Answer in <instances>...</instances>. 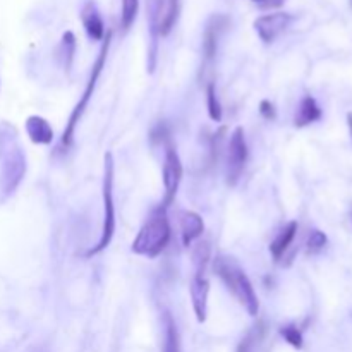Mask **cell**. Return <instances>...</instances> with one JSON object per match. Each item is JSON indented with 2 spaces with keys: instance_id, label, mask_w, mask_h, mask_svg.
Returning <instances> with one entry per match:
<instances>
[{
  "instance_id": "obj_1",
  "label": "cell",
  "mask_w": 352,
  "mask_h": 352,
  "mask_svg": "<svg viewBox=\"0 0 352 352\" xmlns=\"http://www.w3.org/2000/svg\"><path fill=\"white\" fill-rule=\"evenodd\" d=\"M0 192L9 198L26 174V157L12 126H0Z\"/></svg>"
},
{
  "instance_id": "obj_2",
  "label": "cell",
  "mask_w": 352,
  "mask_h": 352,
  "mask_svg": "<svg viewBox=\"0 0 352 352\" xmlns=\"http://www.w3.org/2000/svg\"><path fill=\"white\" fill-rule=\"evenodd\" d=\"M213 270L219 275L220 280L226 284L227 291L239 301V305L251 316H256L260 313V301H258L253 284H251L250 277L236 258L229 256V254H220L213 263Z\"/></svg>"
},
{
  "instance_id": "obj_3",
  "label": "cell",
  "mask_w": 352,
  "mask_h": 352,
  "mask_svg": "<svg viewBox=\"0 0 352 352\" xmlns=\"http://www.w3.org/2000/svg\"><path fill=\"white\" fill-rule=\"evenodd\" d=\"M168 243H170V223H168L167 208L160 205L151 212L144 226L140 229L131 250L140 256L153 260L164 253Z\"/></svg>"
},
{
  "instance_id": "obj_4",
  "label": "cell",
  "mask_w": 352,
  "mask_h": 352,
  "mask_svg": "<svg viewBox=\"0 0 352 352\" xmlns=\"http://www.w3.org/2000/svg\"><path fill=\"white\" fill-rule=\"evenodd\" d=\"M210 256H212V248L210 243L203 241L198 243L192 250V272L191 284H189V294H191L192 309H195L196 320L203 323L208 315V294H210V282L206 277V270H208Z\"/></svg>"
},
{
  "instance_id": "obj_5",
  "label": "cell",
  "mask_w": 352,
  "mask_h": 352,
  "mask_svg": "<svg viewBox=\"0 0 352 352\" xmlns=\"http://www.w3.org/2000/svg\"><path fill=\"white\" fill-rule=\"evenodd\" d=\"M110 41H112V31H107L105 38H103L102 47H100L98 57H96L95 64H93L91 74H89V79H88V85H86V88H85V91H82L79 102L76 103L74 110H72L71 117H69L67 124H65L64 133H62L60 151H67L69 148H71L72 140H74L76 127H78V124H79V120H81L82 113H85L86 107L89 105V100H91L93 93H95L96 85H98V78H100V74H102L103 65H105V62H107V55H109V50H110Z\"/></svg>"
},
{
  "instance_id": "obj_6",
  "label": "cell",
  "mask_w": 352,
  "mask_h": 352,
  "mask_svg": "<svg viewBox=\"0 0 352 352\" xmlns=\"http://www.w3.org/2000/svg\"><path fill=\"white\" fill-rule=\"evenodd\" d=\"M103 223L102 234L95 248L86 253V256H96L110 246L116 234V201H113V157L112 153L105 155V165H103Z\"/></svg>"
},
{
  "instance_id": "obj_7",
  "label": "cell",
  "mask_w": 352,
  "mask_h": 352,
  "mask_svg": "<svg viewBox=\"0 0 352 352\" xmlns=\"http://www.w3.org/2000/svg\"><path fill=\"white\" fill-rule=\"evenodd\" d=\"M179 17V0H148V28L151 36V60L150 69L153 71L155 55H157L158 38L167 36Z\"/></svg>"
},
{
  "instance_id": "obj_8",
  "label": "cell",
  "mask_w": 352,
  "mask_h": 352,
  "mask_svg": "<svg viewBox=\"0 0 352 352\" xmlns=\"http://www.w3.org/2000/svg\"><path fill=\"white\" fill-rule=\"evenodd\" d=\"M182 164L179 158L177 150H175L174 143L170 140L165 141V158H164V170H162V177H164V188L165 196L162 206L168 208L174 203L177 189L182 181Z\"/></svg>"
},
{
  "instance_id": "obj_9",
  "label": "cell",
  "mask_w": 352,
  "mask_h": 352,
  "mask_svg": "<svg viewBox=\"0 0 352 352\" xmlns=\"http://www.w3.org/2000/svg\"><path fill=\"white\" fill-rule=\"evenodd\" d=\"M248 162V143L244 138L243 127H236L230 134L229 148H227V182L236 186L243 175Z\"/></svg>"
},
{
  "instance_id": "obj_10",
  "label": "cell",
  "mask_w": 352,
  "mask_h": 352,
  "mask_svg": "<svg viewBox=\"0 0 352 352\" xmlns=\"http://www.w3.org/2000/svg\"><path fill=\"white\" fill-rule=\"evenodd\" d=\"M294 21V16L289 12H274L261 16L254 21V30L265 45H270L287 30Z\"/></svg>"
},
{
  "instance_id": "obj_11",
  "label": "cell",
  "mask_w": 352,
  "mask_h": 352,
  "mask_svg": "<svg viewBox=\"0 0 352 352\" xmlns=\"http://www.w3.org/2000/svg\"><path fill=\"white\" fill-rule=\"evenodd\" d=\"M229 21L223 16H213L206 24L205 34H203V72L212 71L213 60H215L217 48H219L220 34L227 28Z\"/></svg>"
},
{
  "instance_id": "obj_12",
  "label": "cell",
  "mask_w": 352,
  "mask_h": 352,
  "mask_svg": "<svg viewBox=\"0 0 352 352\" xmlns=\"http://www.w3.org/2000/svg\"><path fill=\"white\" fill-rule=\"evenodd\" d=\"M81 21L89 40L100 41L105 38V24L95 2H86L81 9Z\"/></svg>"
},
{
  "instance_id": "obj_13",
  "label": "cell",
  "mask_w": 352,
  "mask_h": 352,
  "mask_svg": "<svg viewBox=\"0 0 352 352\" xmlns=\"http://www.w3.org/2000/svg\"><path fill=\"white\" fill-rule=\"evenodd\" d=\"M179 223H181L182 244L186 248L191 246L205 232V223H203L201 217L195 212H189V210H184V212L179 213Z\"/></svg>"
},
{
  "instance_id": "obj_14",
  "label": "cell",
  "mask_w": 352,
  "mask_h": 352,
  "mask_svg": "<svg viewBox=\"0 0 352 352\" xmlns=\"http://www.w3.org/2000/svg\"><path fill=\"white\" fill-rule=\"evenodd\" d=\"M26 133L34 144H50L54 140V129L47 119L31 116L26 119Z\"/></svg>"
},
{
  "instance_id": "obj_15",
  "label": "cell",
  "mask_w": 352,
  "mask_h": 352,
  "mask_svg": "<svg viewBox=\"0 0 352 352\" xmlns=\"http://www.w3.org/2000/svg\"><path fill=\"white\" fill-rule=\"evenodd\" d=\"M296 234H298V222H289L280 232L277 234L274 241L270 244V253L275 258V261H280L284 258V254L287 253V250L291 248V244L294 243Z\"/></svg>"
},
{
  "instance_id": "obj_16",
  "label": "cell",
  "mask_w": 352,
  "mask_h": 352,
  "mask_svg": "<svg viewBox=\"0 0 352 352\" xmlns=\"http://www.w3.org/2000/svg\"><path fill=\"white\" fill-rule=\"evenodd\" d=\"M322 119V109L313 96H305L294 116L296 127H306Z\"/></svg>"
},
{
  "instance_id": "obj_17",
  "label": "cell",
  "mask_w": 352,
  "mask_h": 352,
  "mask_svg": "<svg viewBox=\"0 0 352 352\" xmlns=\"http://www.w3.org/2000/svg\"><path fill=\"white\" fill-rule=\"evenodd\" d=\"M162 327H164V342H162V352H182L181 336H179L177 325L168 311L162 316Z\"/></svg>"
},
{
  "instance_id": "obj_18",
  "label": "cell",
  "mask_w": 352,
  "mask_h": 352,
  "mask_svg": "<svg viewBox=\"0 0 352 352\" xmlns=\"http://www.w3.org/2000/svg\"><path fill=\"white\" fill-rule=\"evenodd\" d=\"M265 333H267L265 323L258 322L243 337L239 347H237V352H261V347H263L265 342Z\"/></svg>"
},
{
  "instance_id": "obj_19",
  "label": "cell",
  "mask_w": 352,
  "mask_h": 352,
  "mask_svg": "<svg viewBox=\"0 0 352 352\" xmlns=\"http://www.w3.org/2000/svg\"><path fill=\"white\" fill-rule=\"evenodd\" d=\"M58 52H60L62 64H64V67L69 71L72 64V58H74V52H76V38L72 31H65V33L62 34Z\"/></svg>"
},
{
  "instance_id": "obj_20",
  "label": "cell",
  "mask_w": 352,
  "mask_h": 352,
  "mask_svg": "<svg viewBox=\"0 0 352 352\" xmlns=\"http://www.w3.org/2000/svg\"><path fill=\"white\" fill-rule=\"evenodd\" d=\"M206 107H208L210 119L220 122L222 120V107H220L219 98H217V89L213 81H208V85H206Z\"/></svg>"
},
{
  "instance_id": "obj_21",
  "label": "cell",
  "mask_w": 352,
  "mask_h": 352,
  "mask_svg": "<svg viewBox=\"0 0 352 352\" xmlns=\"http://www.w3.org/2000/svg\"><path fill=\"white\" fill-rule=\"evenodd\" d=\"M138 10H140V0H122V10H120V28L124 31L129 30L136 21Z\"/></svg>"
},
{
  "instance_id": "obj_22",
  "label": "cell",
  "mask_w": 352,
  "mask_h": 352,
  "mask_svg": "<svg viewBox=\"0 0 352 352\" xmlns=\"http://www.w3.org/2000/svg\"><path fill=\"white\" fill-rule=\"evenodd\" d=\"M327 243H329V239H327L325 232H322V230H311V234L308 237V243H306V251H308V254H318L327 246Z\"/></svg>"
},
{
  "instance_id": "obj_23",
  "label": "cell",
  "mask_w": 352,
  "mask_h": 352,
  "mask_svg": "<svg viewBox=\"0 0 352 352\" xmlns=\"http://www.w3.org/2000/svg\"><path fill=\"white\" fill-rule=\"evenodd\" d=\"M280 336L284 337L285 342L291 344L294 349H301V347H302V332L296 325L282 327Z\"/></svg>"
},
{
  "instance_id": "obj_24",
  "label": "cell",
  "mask_w": 352,
  "mask_h": 352,
  "mask_svg": "<svg viewBox=\"0 0 352 352\" xmlns=\"http://www.w3.org/2000/svg\"><path fill=\"white\" fill-rule=\"evenodd\" d=\"M260 113L267 120L275 119V107H274V103L268 102V100H263V102L260 103Z\"/></svg>"
},
{
  "instance_id": "obj_25",
  "label": "cell",
  "mask_w": 352,
  "mask_h": 352,
  "mask_svg": "<svg viewBox=\"0 0 352 352\" xmlns=\"http://www.w3.org/2000/svg\"><path fill=\"white\" fill-rule=\"evenodd\" d=\"M253 2L261 3V7H267V6H270V3H274V6H278V3L275 2V0H253Z\"/></svg>"
},
{
  "instance_id": "obj_26",
  "label": "cell",
  "mask_w": 352,
  "mask_h": 352,
  "mask_svg": "<svg viewBox=\"0 0 352 352\" xmlns=\"http://www.w3.org/2000/svg\"><path fill=\"white\" fill-rule=\"evenodd\" d=\"M347 126H349L351 136H352V113H349V116H347Z\"/></svg>"
},
{
  "instance_id": "obj_27",
  "label": "cell",
  "mask_w": 352,
  "mask_h": 352,
  "mask_svg": "<svg viewBox=\"0 0 352 352\" xmlns=\"http://www.w3.org/2000/svg\"><path fill=\"white\" fill-rule=\"evenodd\" d=\"M351 3H352V0H351Z\"/></svg>"
}]
</instances>
